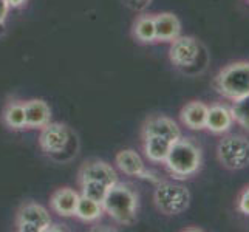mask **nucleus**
I'll use <instances>...</instances> for the list:
<instances>
[{
  "instance_id": "nucleus-1",
  "label": "nucleus",
  "mask_w": 249,
  "mask_h": 232,
  "mask_svg": "<svg viewBox=\"0 0 249 232\" xmlns=\"http://www.w3.org/2000/svg\"><path fill=\"white\" fill-rule=\"evenodd\" d=\"M102 209L119 225L128 226L135 223L138 212V195L125 184H113L102 201Z\"/></svg>"
},
{
  "instance_id": "nucleus-2",
  "label": "nucleus",
  "mask_w": 249,
  "mask_h": 232,
  "mask_svg": "<svg viewBox=\"0 0 249 232\" xmlns=\"http://www.w3.org/2000/svg\"><path fill=\"white\" fill-rule=\"evenodd\" d=\"M166 167L177 178H187L194 175L201 166V150L194 141L179 138L172 144L164 160Z\"/></svg>"
},
{
  "instance_id": "nucleus-3",
  "label": "nucleus",
  "mask_w": 249,
  "mask_h": 232,
  "mask_svg": "<svg viewBox=\"0 0 249 232\" xmlns=\"http://www.w3.org/2000/svg\"><path fill=\"white\" fill-rule=\"evenodd\" d=\"M213 87L231 101L249 94V61H238L225 67L213 79Z\"/></svg>"
},
{
  "instance_id": "nucleus-4",
  "label": "nucleus",
  "mask_w": 249,
  "mask_h": 232,
  "mask_svg": "<svg viewBox=\"0 0 249 232\" xmlns=\"http://www.w3.org/2000/svg\"><path fill=\"white\" fill-rule=\"evenodd\" d=\"M157 208L164 215H179L191 204L189 189L175 183H160L153 195Z\"/></svg>"
},
{
  "instance_id": "nucleus-5",
  "label": "nucleus",
  "mask_w": 249,
  "mask_h": 232,
  "mask_svg": "<svg viewBox=\"0 0 249 232\" xmlns=\"http://www.w3.org/2000/svg\"><path fill=\"white\" fill-rule=\"evenodd\" d=\"M217 157L220 164L229 170H242L249 166V140L231 135L218 143Z\"/></svg>"
},
{
  "instance_id": "nucleus-6",
  "label": "nucleus",
  "mask_w": 249,
  "mask_h": 232,
  "mask_svg": "<svg viewBox=\"0 0 249 232\" xmlns=\"http://www.w3.org/2000/svg\"><path fill=\"white\" fill-rule=\"evenodd\" d=\"M16 226L20 232H45L51 228V217L44 206L25 203L17 211Z\"/></svg>"
},
{
  "instance_id": "nucleus-7",
  "label": "nucleus",
  "mask_w": 249,
  "mask_h": 232,
  "mask_svg": "<svg viewBox=\"0 0 249 232\" xmlns=\"http://www.w3.org/2000/svg\"><path fill=\"white\" fill-rule=\"evenodd\" d=\"M73 138V133L70 128L59 123H48L42 127V132L39 136V145L47 155L51 157H57L59 153L65 152Z\"/></svg>"
},
{
  "instance_id": "nucleus-8",
  "label": "nucleus",
  "mask_w": 249,
  "mask_h": 232,
  "mask_svg": "<svg viewBox=\"0 0 249 232\" xmlns=\"http://www.w3.org/2000/svg\"><path fill=\"white\" fill-rule=\"evenodd\" d=\"M200 54V45L191 36H178L172 40L170 45V61L178 68H189L192 67Z\"/></svg>"
},
{
  "instance_id": "nucleus-9",
  "label": "nucleus",
  "mask_w": 249,
  "mask_h": 232,
  "mask_svg": "<svg viewBox=\"0 0 249 232\" xmlns=\"http://www.w3.org/2000/svg\"><path fill=\"white\" fill-rule=\"evenodd\" d=\"M90 179L111 187L118 183V175L115 169L104 161H89L79 172V181H90Z\"/></svg>"
},
{
  "instance_id": "nucleus-10",
  "label": "nucleus",
  "mask_w": 249,
  "mask_h": 232,
  "mask_svg": "<svg viewBox=\"0 0 249 232\" xmlns=\"http://www.w3.org/2000/svg\"><path fill=\"white\" fill-rule=\"evenodd\" d=\"M157 135L167 138L169 141L175 143L181 138V130L177 125L174 119H170L167 116H152L142 125V136H150Z\"/></svg>"
},
{
  "instance_id": "nucleus-11",
  "label": "nucleus",
  "mask_w": 249,
  "mask_h": 232,
  "mask_svg": "<svg viewBox=\"0 0 249 232\" xmlns=\"http://www.w3.org/2000/svg\"><path fill=\"white\" fill-rule=\"evenodd\" d=\"M79 200V194L73 191L70 187H62L57 189V191L51 195V209H53L57 215L61 217H73L76 206H78Z\"/></svg>"
},
{
  "instance_id": "nucleus-12",
  "label": "nucleus",
  "mask_w": 249,
  "mask_h": 232,
  "mask_svg": "<svg viewBox=\"0 0 249 232\" xmlns=\"http://www.w3.org/2000/svg\"><path fill=\"white\" fill-rule=\"evenodd\" d=\"M51 119L50 106L42 99H30L25 102V121L30 128H42Z\"/></svg>"
},
{
  "instance_id": "nucleus-13",
  "label": "nucleus",
  "mask_w": 249,
  "mask_h": 232,
  "mask_svg": "<svg viewBox=\"0 0 249 232\" xmlns=\"http://www.w3.org/2000/svg\"><path fill=\"white\" fill-rule=\"evenodd\" d=\"M155 19V36L157 40L162 42H172L177 39L181 33V23L178 17L172 13H161L153 16Z\"/></svg>"
},
{
  "instance_id": "nucleus-14",
  "label": "nucleus",
  "mask_w": 249,
  "mask_h": 232,
  "mask_svg": "<svg viewBox=\"0 0 249 232\" xmlns=\"http://www.w3.org/2000/svg\"><path fill=\"white\" fill-rule=\"evenodd\" d=\"M116 166L128 177H140V178L150 177V174L144 167L141 157L132 149L121 150L116 155Z\"/></svg>"
},
{
  "instance_id": "nucleus-15",
  "label": "nucleus",
  "mask_w": 249,
  "mask_h": 232,
  "mask_svg": "<svg viewBox=\"0 0 249 232\" xmlns=\"http://www.w3.org/2000/svg\"><path fill=\"white\" fill-rule=\"evenodd\" d=\"M234 124V118L231 108L226 106L215 104L209 107L208 119H206V128L212 133H225Z\"/></svg>"
},
{
  "instance_id": "nucleus-16",
  "label": "nucleus",
  "mask_w": 249,
  "mask_h": 232,
  "mask_svg": "<svg viewBox=\"0 0 249 232\" xmlns=\"http://www.w3.org/2000/svg\"><path fill=\"white\" fill-rule=\"evenodd\" d=\"M208 110L209 107L200 101H192L186 104L181 110V121L186 127L192 130H201L206 128V119H208Z\"/></svg>"
},
{
  "instance_id": "nucleus-17",
  "label": "nucleus",
  "mask_w": 249,
  "mask_h": 232,
  "mask_svg": "<svg viewBox=\"0 0 249 232\" xmlns=\"http://www.w3.org/2000/svg\"><path fill=\"white\" fill-rule=\"evenodd\" d=\"M144 141V153L152 162H164L167 153L172 147V141L162 136L150 135V136H142Z\"/></svg>"
},
{
  "instance_id": "nucleus-18",
  "label": "nucleus",
  "mask_w": 249,
  "mask_h": 232,
  "mask_svg": "<svg viewBox=\"0 0 249 232\" xmlns=\"http://www.w3.org/2000/svg\"><path fill=\"white\" fill-rule=\"evenodd\" d=\"M3 123L13 128V130H20V128L27 127L25 121V102L13 99L5 106L3 110Z\"/></svg>"
},
{
  "instance_id": "nucleus-19",
  "label": "nucleus",
  "mask_w": 249,
  "mask_h": 232,
  "mask_svg": "<svg viewBox=\"0 0 249 232\" xmlns=\"http://www.w3.org/2000/svg\"><path fill=\"white\" fill-rule=\"evenodd\" d=\"M102 214H104L102 203H98L84 195H79L78 206H76V211H74V217H78L82 221H96L101 218Z\"/></svg>"
},
{
  "instance_id": "nucleus-20",
  "label": "nucleus",
  "mask_w": 249,
  "mask_h": 232,
  "mask_svg": "<svg viewBox=\"0 0 249 232\" xmlns=\"http://www.w3.org/2000/svg\"><path fill=\"white\" fill-rule=\"evenodd\" d=\"M133 36L140 42L149 44V42L157 40L155 36V19L153 16H140L133 25Z\"/></svg>"
},
{
  "instance_id": "nucleus-21",
  "label": "nucleus",
  "mask_w": 249,
  "mask_h": 232,
  "mask_svg": "<svg viewBox=\"0 0 249 232\" xmlns=\"http://www.w3.org/2000/svg\"><path fill=\"white\" fill-rule=\"evenodd\" d=\"M231 113L234 121L249 132V94L234 101V104L231 106Z\"/></svg>"
},
{
  "instance_id": "nucleus-22",
  "label": "nucleus",
  "mask_w": 249,
  "mask_h": 232,
  "mask_svg": "<svg viewBox=\"0 0 249 232\" xmlns=\"http://www.w3.org/2000/svg\"><path fill=\"white\" fill-rule=\"evenodd\" d=\"M108 186L102 184L99 181H81V195L91 198L98 203H102L106 198V195L108 192Z\"/></svg>"
},
{
  "instance_id": "nucleus-23",
  "label": "nucleus",
  "mask_w": 249,
  "mask_h": 232,
  "mask_svg": "<svg viewBox=\"0 0 249 232\" xmlns=\"http://www.w3.org/2000/svg\"><path fill=\"white\" fill-rule=\"evenodd\" d=\"M237 208L240 212L245 214V215H249V186H246L243 189V192L240 194L238 201H237Z\"/></svg>"
},
{
  "instance_id": "nucleus-24",
  "label": "nucleus",
  "mask_w": 249,
  "mask_h": 232,
  "mask_svg": "<svg viewBox=\"0 0 249 232\" xmlns=\"http://www.w3.org/2000/svg\"><path fill=\"white\" fill-rule=\"evenodd\" d=\"M124 5L127 8H130L132 11H136V13H141L144 11L145 8L150 5L152 0H123Z\"/></svg>"
},
{
  "instance_id": "nucleus-25",
  "label": "nucleus",
  "mask_w": 249,
  "mask_h": 232,
  "mask_svg": "<svg viewBox=\"0 0 249 232\" xmlns=\"http://www.w3.org/2000/svg\"><path fill=\"white\" fill-rule=\"evenodd\" d=\"M8 11H10V6H8V3L5 2V0H0V28L3 27V23L6 20Z\"/></svg>"
},
{
  "instance_id": "nucleus-26",
  "label": "nucleus",
  "mask_w": 249,
  "mask_h": 232,
  "mask_svg": "<svg viewBox=\"0 0 249 232\" xmlns=\"http://www.w3.org/2000/svg\"><path fill=\"white\" fill-rule=\"evenodd\" d=\"M5 2L8 3V6H10V8H19V6L25 5L27 0H5Z\"/></svg>"
}]
</instances>
